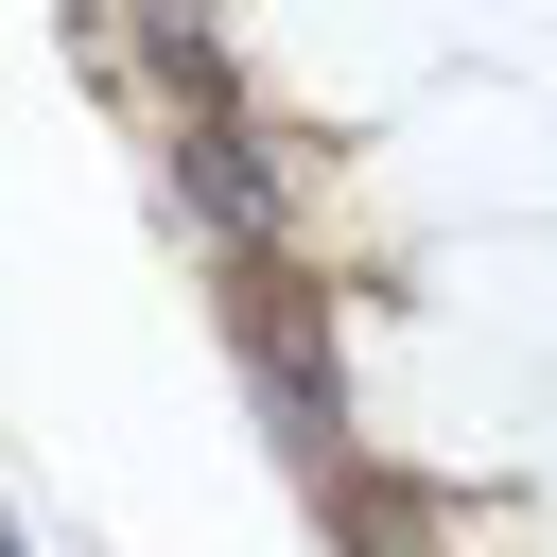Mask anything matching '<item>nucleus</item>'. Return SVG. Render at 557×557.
I'll list each match as a JSON object with an SVG mask.
<instances>
[{"instance_id": "2", "label": "nucleus", "mask_w": 557, "mask_h": 557, "mask_svg": "<svg viewBox=\"0 0 557 557\" xmlns=\"http://www.w3.org/2000/svg\"><path fill=\"white\" fill-rule=\"evenodd\" d=\"M261 418H278V453H296L313 487H348V418H331V366H313L296 331H261Z\"/></svg>"}, {"instance_id": "1", "label": "nucleus", "mask_w": 557, "mask_h": 557, "mask_svg": "<svg viewBox=\"0 0 557 557\" xmlns=\"http://www.w3.org/2000/svg\"><path fill=\"white\" fill-rule=\"evenodd\" d=\"M174 174H191V209H209L244 261H278V226H296V174H278V139L244 122V87H226V104H174Z\"/></svg>"}, {"instance_id": "4", "label": "nucleus", "mask_w": 557, "mask_h": 557, "mask_svg": "<svg viewBox=\"0 0 557 557\" xmlns=\"http://www.w3.org/2000/svg\"><path fill=\"white\" fill-rule=\"evenodd\" d=\"M0 557H35V540H17V522H0Z\"/></svg>"}, {"instance_id": "3", "label": "nucleus", "mask_w": 557, "mask_h": 557, "mask_svg": "<svg viewBox=\"0 0 557 557\" xmlns=\"http://www.w3.org/2000/svg\"><path fill=\"white\" fill-rule=\"evenodd\" d=\"M139 52H157V87H174V104H226V87H244V70H226V35H209L191 0H139Z\"/></svg>"}]
</instances>
